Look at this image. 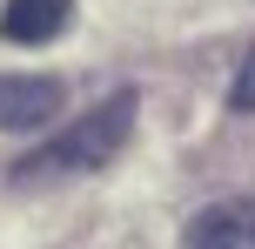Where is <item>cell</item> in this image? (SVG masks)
Instances as JSON below:
<instances>
[{
	"mask_svg": "<svg viewBox=\"0 0 255 249\" xmlns=\"http://www.w3.org/2000/svg\"><path fill=\"white\" fill-rule=\"evenodd\" d=\"M128 135H134V94H108V101L88 108L74 128H61L54 142H40L34 155L13 169V182H54V175L108 169V162L128 148Z\"/></svg>",
	"mask_w": 255,
	"mask_h": 249,
	"instance_id": "cell-1",
	"label": "cell"
},
{
	"mask_svg": "<svg viewBox=\"0 0 255 249\" xmlns=\"http://www.w3.org/2000/svg\"><path fill=\"white\" fill-rule=\"evenodd\" d=\"M67 88L54 74H0V128H47Z\"/></svg>",
	"mask_w": 255,
	"mask_h": 249,
	"instance_id": "cell-2",
	"label": "cell"
},
{
	"mask_svg": "<svg viewBox=\"0 0 255 249\" xmlns=\"http://www.w3.org/2000/svg\"><path fill=\"white\" fill-rule=\"evenodd\" d=\"M181 249H255V202L229 196V202L195 209V223L181 229Z\"/></svg>",
	"mask_w": 255,
	"mask_h": 249,
	"instance_id": "cell-3",
	"label": "cell"
},
{
	"mask_svg": "<svg viewBox=\"0 0 255 249\" xmlns=\"http://www.w3.org/2000/svg\"><path fill=\"white\" fill-rule=\"evenodd\" d=\"M67 20H74V0H7V7H0V34L20 40V47L27 40H34V47L54 40Z\"/></svg>",
	"mask_w": 255,
	"mask_h": 249,
	"instance_id": "cell-4",
	"label": "cell"
},
{
	"mask_svg": "<svg viewBox=\"0 0 255 249\" xmlns=\"http://www.w3.org/2000/svg\"><path fill=\"white\" fill-rule=\"evenodd\" d=\"M229 108H235V115H255V54L235 67V81H229Z\"/></svg>",
	"mask_w": 255,
	"mask_h": 249,
	"instance_id": "cell-5",
	"label": "cell"
}]
</instances>
